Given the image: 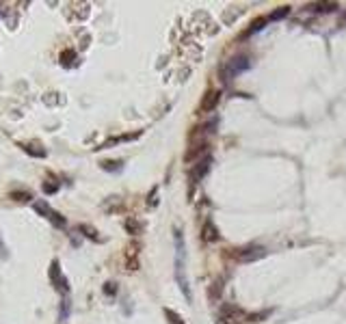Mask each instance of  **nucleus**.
<instances>
[{
    "label": "nucleus",
    "instance_id": "10",
    "mask_svg": "<svg viewBox=\"0 0 346 324\" xmlns=\"http://www.w3.org/2000/svg\"><path fill=\"white\" fill-rule=\"evenodd\" d=\"M19 147H22L26 154H30V156H37V158H45V149L39 145V143H19Z\"/></svg>",
    "mask_w": 346,
    "mask_h": 324
},
{
    "label": "nucleus",
    "instance_id": "15",
    "mask_svg": "<svg viewBox=\"0 0 346 324\" xmlns=\"http://www.w3.org/2000/svg\"><path fill=\"white\" fill-rule=\"evenodd\" d=\"M290 13V6H279L277 11H273L271 15H269V19H282V17H286Z\"/></svg>",
    "mask_w": 346,
    "mask_h": 324
},
{
    "label": "nucleus",
    "instance_id": "22",
    "mask_svg": "<svg viewBox=\"0 0 346 324\" xmlns=\"http://www.w3.org/2000/svg\"><path fill=\"white\" fill-rule=\"evenodd\" d=\"M67 311H69V303H67V298H63V305H61V320H65V318H67Z\"/></svg>",
    "mask_w": 346,
    "mask_h": 324
},
{
    "label": "nucleus",
    "instance_id": "16",
    "mask_svg": "<svg viewBox=\"0 0 346 324\" xmlns=\"http://www.w3.org/2000/svg\"><path fill=\"white\" fill-rule=\"evenodd\" d=\"M76 58V52L74 50H63V54H61V63L67 67V65H71V61Z\"/></svg>",
    "mask_w": 346,
    "mask_h": 324
},
{
    "label": "nucleus",
    "instance_id": "20",
    "mask_svg": "<svg viewBox=\"0 0 346 324\" xmlns=\"http://www.w3.org/2000/svg\"><path fill=\"white\" fill-rule=\"evenodd\" d=\"M264 26H266V19H264V17H260V19H256V22H253V24H251V30H249V35H251V32H256V30H262V28H264Z\"/></svg>",
    "mask_w": 346,
    "mask_h": 324
},
{
    "label": "nucleus",
    "instance_id": "21",
    "mask_svg": "<svg viewBox=\"0 0 346 324\" xmlns=\"http://www.w3.org/2000/svg\"><path fill=\"white\" fill-rule=\"evenodd\" d=\"M104 294H108V296H115V294H117V283H113V281H110V283H106V285H104Z\"/></svg>",
    "mask_w": 346,
    "mask_h": 324
},
{
    "label": "nucleus",
    "instance_id": "9",
    "mask_svg": "<svg viewBox=\"0 0 346 324\" xmlns=\"http://www.w3.org/2000/svg\"><path fill=\"white\" fill-rule=\"evenodd\" d=\"M139 249V244H130L128 246V251H126V268L128 270H136L139 268V257H136V251Z\"/></svg>",
    "mask_w": 346,
    "mask_h": 324
},
{
    "label": "nucleus",
    "instance_id": "12",
    "mask_svg": "<svg viewBox=\"0 0 346 324\" xmlns=\"http://www.w3.org/2000/svg\"><path fill=\"white\" fill-rule=\"evenodd\" d=\"M316 13H331V11H336L338 9V2H318L312 6Z\"/></svg>",
    "mask_w": 346,
    "mask_h": 324
},
{
    "label": "nucleus",
    "instance_id": "13",
    "mask_svg": "<svg viewBox=\"0 0 346 324\" xmlns=\"http://www.w3.org/2000/svg\"><path fill=\"white\" fill-rule=\"evenodd\" d=\"M165 316H167L169 324H186L184 320H182V316L175 314V311H171V309H165Z\"/></svg>",
    "mask_w": 346,
    "mask_h": 324
},
{
    "label": "nucleus",
    "instance_id": "18",
    "mask_svg": "<svg viewBox=\"0 0 346 324\" xmlns=\"http://www.w3.org/2000/svg\"><path fill=\"white\" fill-rule=\"evenodd\" d=\"M11 199H15V201H28V199H30V192H26V190L11 192Z\"/></svg>",
    "mask_w": 346,
    "mask_h": 324
},
{
    "label": "nucleus",
    "instance_id": "23",
    "mask_svg": "<svg viewBox=\"0 0 346 324\" xmlns=\"http://www.w3.org/2000/svg\"><path fill=\"white\" fill-rule=\"evenodd\" d=\"M0 255L6 257V249H4V244H2V240H0Z\"/></svg>",
    "mask_w": 346,
    "mask_h": 324
},
{
    "label": "nucleus",
    "instance_id": "5",
    "mask_svg": "<svg viewBox=\"0 0 346 324\" xmlns=\"http://www.w3.org/2000/svg\"><path fill=\"white\" fill-rule=\"evenodd\" d=\"M219 102H221V91L219 89H208L206 93L201 95L199 113H212V110L219 106Z\"/></svg>",
    "mask_w": 346,
    "mask_h": 324
},
{
    "label": "nucleus",
    "instance_id": "2",
    "mask_svg": "<svg viewBox=\"0 0 346 324\" xmlns=\"http://www.w3.org/2000/svg\"><path fill=\"white\" fill-rule=\"evenodd\" d=\"M266 255V249L264 246H243V249H234L232 251V257L236 262H256V259L264 257Z\"/></svg>",
    "mask_w": 346,
    "mask_h": 324
},
{
    "label": "nucleus",
    "instance_id": "4",
    "mask_svg": "<svg viewBox=\"0 0 346 324\" xmlns=\"http://www.w3.org/2000/svg\"><path fill=\"white\" fill-rule=\"evenodd\" d=\"M210 166H212V156H206V158H201V160L195 162V166H193V171H191V186H193V184L197 186L199 181L208 175Z\"/></svg>",
    "mask_w": 346,
    "mask_h": 324
},
{
    "label": "nucleus",
    "instance_id": "1",
    "mask_svg": "<svg viewBox=\"0 0 346 324\" xmlns=\"http://www.w3.org/2000/svg\"><path fill=\"white\" fill-rule=\"evenodd\" d=\"M249 67H251V61H249V56L240 54V56H234L232 61L227 63L223 69H221V76H223V80H232L234 76H238L240 71H247Z\"/></svg>",
    "mask_w": 346,
    "mask_h": 324
},
{
    "label": "nucleus",
    "instance_id": "24",
    "mask_svg": "<svg viewBox=\"0 0 346 324\" xmlns=\"http://www.w3.org/2000/svg\"><path fill=\"white\" fill-rule=\"evenodd\" d=\"M0 15H2V11H0Z\"/></svg>",
    "mask_w": 346,
    "mask_h": 324
},
{
    "label": "nucleus",
    "instance_id": "8",
    "mask_svg": "<svg viewBox=\"0 0 346 324\" xmlns=\"http://www.w3.org/2000/svg\"><path fill=\"white\" fill-rule=\"evenodd\" d=\"M223 292H225V279L223 277H217L210 283V288H208V298H210L212 303H219L221 296H223Z\"/></svg>",
    "mask_w": 346,
    "mask_h": 324
},
{
    "label": "nucleus",
    "instance_id": "3",
    "mask_svg": "<svg viewBox=\"0 0 346 324\" xmlns=\"http://www.w3.org/2000/svg\"><path fill=\"white\" fill-rule=\"evenodd\" d=\"M32 207H35V212H39L41 216L48 218L52 225H56V227H65V218H63L56 210H52V207H50L48 203H45V201H35V203H32Z\"/></svg>",
    "mask_w": 346,
    "mask_h": 324
},
{
    "label": "nucleus",
    "instance_id": "17",
    "mask_svg": "<svg viewBox=\"0 0 346 324\" xmlns=\"http://www.w3.org/2000/svg\"><path fill=\"white\" fill-rule=\"evenodd\" d=\"M56 190H58V181L52 179V184H50V181H45V184H43V192L45 194H54Z\"/></svg>",
    "mask_w": 346,
    "mask_h": 324
},
{
    "label": "nucleus",
    "instance_id": "11",
    "mask_svg": "<svg viewBox=\"0 0 346 324\" xmlns=\"http://www.w3.org/2000/svg\"><path fill=\"white\" fill-rule=\"evenodd\" d=\"M123 229H126L130 236H139V233L143 231V225L139 223L136 218H132V216H128L126 220H123Z\"/></svg>",
    "mask_w": 346,
    "mask_h": 324
},
{
    "label": "nucleus",
    "instance_id": "14",
    "mask_svg": "<svg viewBox=\"0 0 346 324\" xmlns=\"http://www.w3.org/2000/svg\"><path fill=\"white\" fill-rule=\"evenodd\" d=\"M123 162L121 160H106V162H102V168L104 171H119Z\"/></svg>",
    "mask_w": 346,
    "mask_h": 324
},
{
    "label": "nucleus",
    "instance_id": "7",
    "mask_svg": "<svg viewBox=\"0 0 346 324\" xmlns=\"http://www.w3.org/2000/svg\"><path fill=\"white\" fill-rule=\"evenodd\" d=\"M50 279H52V285L58 290V292H63V294H67V279H65L61 275V266H58V262L54 259V262L50 264Z\"/></svg>",
    "mask_w": 346,
    "mask_h": 324
},
{
    "label": "nucleus",
    "instance_id": "19",
    "mask_svg": "<svg viewBox=\"0 0 346 324\" xmlns=\"http://www.w3.org/2000/svg\"><path fill=\"white\" fill-rule=\"evenodd\" d=\"M80 231H84V236H89V238H93V240H97V231L93 229V227H87V225H80L78 227Z\"/></svg>",
    "mask_w": 346,
    "mask_h": 324
},
{
    "label": "nucleus",
    "instance_id": "6",
    "mask_svg": "<svg viewBox=\"0 0 346 324\" xmlns=\"http://www.w3.org/2000/svg\"><path fill=\"white\" fill-rule=\"evenodd\" d=\"M201 240H204L206 244H214L221 240V233H219V227L212 223V218H206L204 225H201Z\"/></svg>",
    "mask_w": 346,
    "mask_h": 324
}]
</instances>
